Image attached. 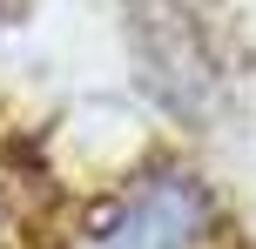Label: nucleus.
<instances>
[{
  "mask_svg": "<svg viewBox=\"0 0 256 249\" xmlns=\"http://www.w3.org/2000/svg\"><path fill=\"white\" fill-rule=\"evenodd\" d=\"M216 223V196L182 162H148L94 202L81 249H196Z\"/></svg>",
  "mask_w": 256,
  "mask_h": 249,
  "instance_id": "f257e3e1",
  "label": "nucleus"
}]
</instances>
